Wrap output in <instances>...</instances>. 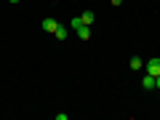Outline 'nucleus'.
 Instances as JSON below:
<instances>
[{"mask_svg": "<svg viewBox=\"0 0 160 120\" xmlns=\"http://www.w3.org/2000/svg\"><path fill=\"white\" fill-rule=\"evenodd\" d=\"M155 88H160V75H158V78H155Z\"/></svg>", "mask_w": 160, "mask_h": 120, "instance_id": "8", "label": "nucleus"}, {"mask_svg": "<svg viewBox=\"0 0 160 120\" xmlns=\"http://www.w3.org/2000/svg\"><path fill=\"white\" fill-rule=\"evenodd\" d=\"M40 27L46 29V32H56L59 22H56V19H51V16H46V19H43V24H40Z\"/></svg>", "mask_w": 160, "mask_h": 120, "instance_id": "3", "label": "nucleus"}, {"mask_svg": "<svg viewBox=\"0 0 160 120\" xmlns=\"http://www.w3.org/2000/svg\"><path fill=\"white\" fill-rule=\"evenodd\" d=\"M144 69H147L149 75H155V78H158V75H160V59H158V56H155V59H149V62L144 64Z\"/></svg>", "mask_w": 160, "mask_h": 120, "instance_id": "2", "label": "nucleus"}, {"mask_svg": "<svg viewBox=\"0 0 160 120\" xmlns=\"http://www.w3.org/2000/svg\"><path fill=\"white\" fill-rule=\"evenodd\" d=\"M142 67H144L142 59H139V56H131V69H142Z\"/></svg>", "mask_w": 160, "mask_h": 120, "instance_id": "7", "label": "nucleus"}, {"mask_svg": "<svg viewBox=\"0 0 160 120\" xmlns=\"http://www.w3.org/2000/svg\"><path fill=\"white\" fill-rule=\"evenodd\" d=\"M80 19H83V24H88V27H91L96 16H93V11H83V13H80Z\"/></svg>", "mask_w": 160, "mask_h": 120, "instance_id": "5", "label": "nucleus"}, {"mask_svg": "<svg viewBox=\"0 0 160 120\" xmlns=\"http://www.w3.org/2000/svg\"><path fill=\"white\" fill-rule=\"evenodd\" d=\"M11 3H19V0H11Z\"/></svg>", "mask_w": 160, "mask_h": 120, "instance_id": "10", "label": "nucleus"}, {"mask_svg": "<svg viewBox=\"0 0 160 120\" xmlns=\"http://www.w3.org/2000/svg\"><path fill=\"white\" fill-rule=\"evenodd\" d=\"M53 35H56L59 40H67V27H62V24H59V27H56V32H53Z\"/></svg>", "mask_w": 160, "mask_h": 120, "instance_id": "6", "label": "nucleus"}, {"mask_svg": "<svg viewBox=\"0 0 160 120\" xmlns=\"http://www.w3.org/2000/svg\"><path fill=\"white\" fill-rule=\"evenodd\" d=\"M142 86H144V91H152V88H155V75H144V80H142Z\"/></svg>", "mask_w": 160, "mask_h": 120, "instance_id": "4", "label": "nucleus"}, {"mask_svg": "<svg viewBox=\"0 0 160 120\" xmlns=\"http://www.w3.org/2000/svg\"><path fill=\"white\" fill-rule=\"evenodd\" d=\"M120 3H123V0H112V6H120Z\"/></svg>", "mask_w": 160, "mask_h": 120, "instance_id": "9", "label": "nucleus"}, {"mask_svg": "<svg viewBox=\"0 0 160 120\" xmlns=\"http://www.w3.org/2000/svg\"><path fill=\"white\" fill-rule=\"evenodd\" d=\"M69 27L78 32L80 40H88V38H91V27H88V24H83V19H80V16H75L72 22H69Z\"/></svg>", "mask_w": 160, "mask_h": 120, "instance_id": "1", "label": "nucleus"}]
</instances>
